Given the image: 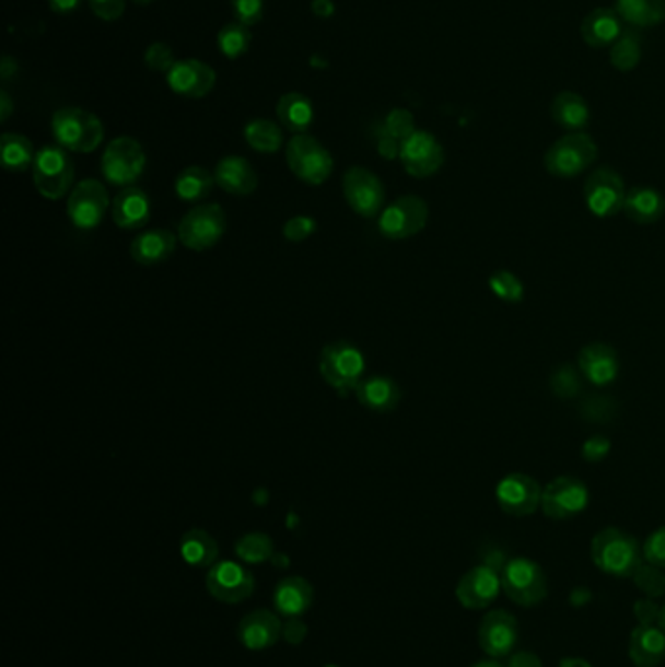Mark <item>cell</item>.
<instances>
[{"label":"cell","mask_w":665,"mask_h":667,"mask_svg":"<svg viewBox=\"0 0 665 667\" xmlns=\"http://www.w3.org/2000/svg\"><path fill=\"white\" fill-rule=\"evenodd\" d=\"M592 560L607 576L632 577L644 562V554L637 537L617 527H605L592 541Z\"/></svg>","instance_id":"cell-1"},{"label":"cell","mask_w":665,"mask_h":667,"mask_svg":"<svg viewBox=\"0 0 665 667\" xmlns=\"http://www.w3.org/2000/svg\"><path fill=\"white\" fill-rule=\"evenodd\" d=\"M51 129L57 144L71 153H92L104 141V126L98 116L74 106L57 109Z\"/></svg>","instance_id":"cell-2"},{"label":"cell","mask_w":665,"mask_h":667,"mask_svg":"<svg viewBox=\"0 0 665 667\" xmlns=\"http://www.w3.org/2000/svg\"><path fill=\"white\" fill-rule=\"evenodd\" d=\"M597 144L584 131L568 133L550 144L545 153V168L550 176L570 180L584 174L597 161Z\"/></svg>","instance_id":"cell-3"},{"label":"cell","mask_w":665,"mask_h":667,"mask_svg":"<svg viewBox=\"0 0 665 667\" xmlns=\"http://www.w3.org/2000/svg\"><path fill=\"white\" fill-rule=\"evenodd\" d=\"M318 370L324 383L330 385L340 397H346L351 390L355 393V388L360 387L365 371V358L351 343H328L320 353Z\"/></svg>","instance_id":"cell-4"},{"label":"cell","mask_w":665,"mask_h":667,"mask_svg":"<svg viewBox=\"0 0 665 667\" xmlns=\"http://www.w3.org/2000/svg\"><path fill=\"white\" fill-rule=\"evenodd\" d=\"M502 592L510 601L522 607H535L549 594V580L535 560L515 557L502 570Z\"/></svg>","instance_id":"cell-5"},{"label":"cell","mask_w":665,"mask_h":667,"mask_svg":"<svg viewBox=\"0 0 665 667\" xmlns=\"http://www.w3.org/2000/svg\"><path fill=\"white\" fill-rule=\"evenodd\" d=\"M32 176H34V186L39 191V196L57 201L71 190L72 180H74V164L63 147L47 144L37 151L36 161L32 166Z\"/></svg>","instance_id":"cell-6"},{"label":"cell","mask_w":665,"mask_h":667,"mask_svg":"<svg viewBox=\"0 0 665 667\" xmlns=\"http://www.w3.org/2000/svg\"><path fill=\"white\" fill-rule=\"evenodd\" d=\"M226 231V215L219 203H201L189 209L178 225V241L194 253L213 248Z\"/></svg>","instance_id":"cell-7"},{"label":"cell","mask_w":665,"mask_h":667,"mask_svg":"<svg viewBox=\"0 0 665 667\" xmlns=\"http://www.w3.org/2000/svg\"><path fill=\"white\" fill-rule=\"evenodd\" d=\"M285 159L289 171L308 186H320L330 178L334 171L332 154L328 153V149H324L318 139L306 133L295 136L289 141Z\"/></svg>","instance_id":"cell-8"},{"label":"cell","mask_w":665,"mask_h":667,"mask_svg":"<svg viewBox=\"0 0 665 667\" xmlns=\"http://www.w3.org/2000/svg\"><path fill=\"white\" fill-rule=\"evenodd\" d=\"M147 166L143 147L133 137H117L102 154V174L112 186L131 188Z\"/></svg>","instance_id":"cell-9"},{"label":"cell","mask_w":665,"mask_h":667,"mask_svg":"<svg viewBox=\"0 0 665 667\" xmlns=\"http://www.w3.org/2000/svg\"><path fill=\"white\" fill-rule=\"evenodd\" d=\"M430 219V208L418 196H402L383 209L377 226L387 241H406L422 233Z\"/></svg>","instance_id":"cell-10"},{"label":"cell","mask_w":665,"mask_h":667,"mask_svg":"<svg viewBox=\"0 0 665 667\" xmlns=\"http://www.w3.org/2000/svg\"><path fill=\"white\" fill-rule=\"evenodd\" d=\"M590 505V490L580 478L558 477L542 488L540 510L549 519L567 522L582 514Z\"/></svg>","instance_id":"cell-11"},{"label":"cell","mask_w":665,"mask_h":667,"mask_svg":"<svg viewBox=\"0 0 665 667\" xmlns=\"http://www.w3.org/2000/svg\"><path fill=\"white\" fill-rule=\"evenodd\" d=\"M207 592L217 601L225 605L243 604L253 596L256 580L253 572L233 560H221L213 564L206 577Z\"/></svg>","instance_id":"cell-12"},{"label":"cell","mask_w":665,"mask_h":667,"mask_svg":"<svg viewBox=\"0 0 665 667\" xmlns=\"http://www.w3.org/2000/svg\"><path fill=\"white\" fill-rule=\"evenodd\" d=\"M342 188L343 198L353 213L365 219H373L383 213L385 188L377 174L363 166H351L350 171L343 174Z\"/></svg>","instance_id":"cell-13"},{"label":"cell","mask_w":665,"mask_h":667,"mask_svg":"<svg viewBox=\"0 0 665 667\" xmlns=\"http://www.w3.org/2000/svg\"><path fill=\"white\" fill-rule=\"evenodd\" d=\"M627 188L620 178L619 172L612 168H597L587 176L584 184V201L587 209L595 217L609 219L622 211L625 199H627Z\"/></svg>","instance_id":"cell-14"},{"label":"cell","mask_w":665,"mask_h":667,"mask_svg":"<svg viewBox=\"0 0 665 667\" xmlns=\"http://www.w3.org/2000/svg\"><path fill=\"white\" fill-rule=\"evenodd\" d=\"M108 190L102 182L89 178L82 180L72 188L67 201V215L72 225L82 231H91L104 221L108 213Z\"/></svg>","instance_id":"cell-15"},{"label":"cell","mask_w":665,"mask_h":667,"mask_svg":"<svg viewBox=\"0 0 665 667\" xmlns=\"http://www.w3.org/2000/svg\"><path fill=\"white\" fill-rule=\"evenodd\" d=\"M495 502L504 514L527 517L539 510L542 487L525 472H510L495 487Z\"/></svg>","instance_id":"cell-16"},{"label":"cell","mask_w":665,"mask_h":667,"mask_svg":"<svg viewBox=\"0 0 665 667\" xmlns=\"http://www.w3.org/2000/svg\"><path fill=\"white\" fill-rule=\"evenodd\" d=\"M400 163L412 178H430L445 163V151L440 141L428 131H413L400 143Z\"/></svg>","instance_id":"cell-17"},{"label":"cell","mask_w":665,"mask_h":667,"mask_svg":"<svg viewBox=\"0 0 665 667\" xmlns=\"http://www.w3.org/2000/svg\"><path fill=\"white\" fill-rule=\"evenodd\" d=\"M520 641V624L512 613L494 609L478 627V644L488 658H510Z\"/></svg>","instance_id":"cell-18"},{"label":"cell","mask_w":665,"mask_h":667,"mask_svg":"<svg viewBox=\"0 0 665 667\" xmlns=\"http://www.w3.org/2000/svg\"><path fill=\"white\" fill-rule=\"evenodd\" d=\"M502 592V576L490 564H478L460 576L455 596L468 611H480L494 604Z\"/></svg>","instance_id":"cell-19"},{"label":"cell","mask_w":665,"mask_h":667,"mask_svg":"<svg viewBox=\"0 0 665 667\" xmlns=\"http://www.w3.org/2000/svg\"><path fill=\"white\" fill-rule=\"evenodd\" d=\"M217 74L207 63L198 59H182L166 72L171 91L184 98H203L215 86Z\"/></svg>","instance_id":"cell-20"},{"label":"cell","mask_w":665,"mask_h":667,"mask_svg":"<svg viewBox=\"0 0 665 667\" xmlns=\"http://www.w3.org/2000/svg\"><path fill=\"white\" fill-rule=\"evenodd\" d=\"M578 367L582 377L595 387H609L619 377V355L607 343H587L578 355Z\"/></svg>","instance_id":"cell-21"},{"label":"cell","mask_w":665,"mask_h":667,"mask_svg":"<svg viewBox=\"0 0 665 667\" xmlns=\"http://www.w3.org/2000/svg\"><path fill=\"white\" fill-rule=\"evenodd\" d=\"M281 629L283 624L279 621L278 615L271 613L268 609H256L241 621L236 636L244 648L260 652L278 644Z\"/></svg>","instance_id":"cell-22"},{"label":"cell","mask_w":665,"mask_h":667,"mask_svg":"<svg viewBox=\"0 0 665 667\" xmlns=\"http://www.w3.org/2000/svg\"><path fill=\"white\" fill-rule=\"evenodd\" d=\"M217 186L231 196H250L258 188V174L243 156H225L217 163Z\"/></svg>","instance_id":"cell-23"},{"label":"cell","mask_w":665,"mask_h":667,"mask_svg":"<svg viewBox=\"0 0 665 667\" xmlns=\"http://www.w3.org/2000/svg\"><path fill=\"white\" fill-rule=\"evenodd\" d=\"M629 658L637 667H657L665 659V632L657 624H637L630 632Z\"/></svg>","instance_id":"cell-24"},{"label":"cell","mask_w":665,"mask_h":667,"mask_svg":"<svg viewBox=\"0 0 665 667\" xmlns=\"http://www.w3.org/2000/svg\"><path fill=\"white\" fill-rule=\"evenodd\" d=\"M112 219L119 229L136 231L151 219V199L141 188H126L119 191L112 203Z\"/></svg>","instance_id":"cell-25"},{"label":"cell","mask_w":665,"mask_h":667,"mask_svg":"<svg viewBox=\"0 0 665 667\" xmlns=\"http://www.w3.org/2000/svg\"><path fill=\"white\" fill-rule=\"evenodd\" d=\"M580 34L585 46L594 49L611 47L622 34V20L615 9H595L582 20Z\"/></svg>","instance_id":"cell-26"},{"label":"cell","mask_w":665,"mask_h":667,"mask_svg":"<svg viewBox=\"0 0 665 667\" xmlns=\"http://www.w3.org/2000/svg\"><path fill=\"white\" fill-rule=\"evenodd\" d=\"M315 601V589L305 577L289 576L279 582L273 592V607L289 619L305 615Z\"/></svg>","instance_id":"cell-27"},{"label":"cell","mask_w":665,"mask_h":667,"mask_svg":"<svg viewBox=\"0 0 665 667\" xmlns=\"http://www.w3.org/2000/svg\"><path fill=\"white\" fill-rule=\"evenodd\" d=\"M622 213L637 225H654L665 213L664 194L650 186H634L627 191Z\"/></svg>","instance_id":"cell-28"},{"label":"cell","mask_w":665,"mask_h":667,"mask_svg":"<svg viewBox=\"0 0 665 667\" xmlns=\"http://www.w3.org/2000/svg\"><path fill=\"white\" fill-rule=\"evenodd\" d=\"M176 235L166 229H154L137 236L131 243V258L141 266H156L166 262L176 250Z\"/></svg>","instance_id":"cell-29"},{"label":"cell","mask_w":665,"mask_h":667,"mask_svg":"<svg viewBox=\"0 0 665 667\" xmlns=\"http://www.w3.org/2000/svg\"><path fill=\"white\" fill-rule=\"evenodd\" d=\"M355 397L363 408L378 414L393 412L396 406L400 405V387L390 377H369L360 383L355 388Z\"/></svg>","instance_id":"cell-30"},{"label":"cell","mask_w":665,"mask_h":667,"mask_svg":"<svg viewBox=\"0 0 665 667\" xmlns=\"http://www.w3.org/2000/svg\"><path fill=\"white\" fill-rule=\"evenodd\" d=\"M550 116L558 127L567 129L568 133L584 131L590 124V106L584 96L578 92H560L550 104Z\"/></svg>","instance_id":"cell-31"},{"label":"cell","mask_w":665,"mask_h":667,"mask_svg":"<svg viewBox=\"0 0 665 667\" xmlns=\"http://www.w3.org/2000/svg\"><path fill=\"white\" fill-rule=\"evenodd\" d=\"M276 114H278L279 124L295 136L305 133L315 119L313 102L301 92H288L285 96H281Z\"/></svg>","instance_id":"cell-32"},{"label":"cell","mask_w":665,"mask_h":667,"mask_svg":"<svg viewBox=\"0 0 665 667\" xmlns=\"http://www.w3.org/2000/svg\"><path fill=\"white\" fill-rule=\"evenodd\" d=\"M180 554L194 569H211L219 559V545L203 529H189L182 535Z\"/></svg>","instance_id":"cell-33"},{"label":"cell","mask_w":665,"mask_h":667,"mask_svg":"<svg viewBox=\"0 0 665 667\" xmlns=\"http://www.w3.org/2000/svg\"><path fill=\"white\" fill-rule=\"evenodd\" d=\"M620 20L632 27H652L665 20V0H617Z\"/></svg>","instance_id":"cell-34"},{"label":"cell","mask_w":665,"mask_h":667,"mask_svg":"<svg viewBox=\"0 0 665 667\" xmlns=\"http://www.w3.org/2000/svg\"><path fill=\"white\" fill-rule=\"evenodd\" d=\"M215 184V176L203 166H188L176 176L174 191L182 201L196 203L209 198Z\"/></svg>","instance_id":"cell-35"},{"label":"cell","mask_w":665,"mask_h":667,"mask_svg":"<svg viewBox=\"0 0 665 667\" xmlns=\"http://www.w3.org/2000/svg\"><path fill=\"white\" fill-rule=\"evenodd\" d=\"M34 144L20 133H4L0 137V159L9 172H24L34 166L36 161Z\"/></svg>","instance_id":"cell-36"},{"label":"cell","mask_w":665,"mask_h":667,"mask_svg":"<svg viewBox=\"0 0 665 667\" xmlns=\"http://www.w3.org/2000/svg\"><path fill=\"white\" fill-rule=\"evenodd\" d=\"M609 59L611 65L620 72H629L637 69L642 59V39L637 30H622L619 39L609 47Z\"/></svg>","instance_id":"cell-37"},{"label":"cell","mask_w":665,"mask_h":667,"mask_svg":"<svg viewBox=\"0 0 665 667\" xmlns=\"http://www.w3.org/2000/svg\"><path fill=\"white\" fill-rule=\"evenodd\" d=\"M244 139L258 153H278L283 144V131L270 119H253L244 127Z\"/></svg>","instance_id":"cell-38"},{"label":"cell","mask_w":665,"mask_h":667,"mask_svg":"<svg viewBox=\"0 0 665 667\" xmlns=\"http://www.w3.org/2000/svg\"><path fill=\"white\" fill-rule=\"evenodd\" d=\"M236 557L248 564H261L273 557V541L266 533H248L234 545Z\"/></svg>","instance_id":"cell-39"},{"label":"cell","mask_w":665,"mask_h":667,"mask_svg":"<svg viewBox=\"0 0 665 667\" xmlns=\"http://www.w3.org/2000/svg\"><path fill=\"white\" fill-rule=\"evenodd\" d=\"M250 44H253V34L248 26H244L241 22L226 24L217 36V46L226 59L243 57L250 49Z\"/></svg>","instance_id":"cell-40"},{"label":"cell","mask_w":665,"mask_h":667,"mask_svg":"<svg viewBox=\"0 0 665 667\" xmlns=\"http://www.w3.org/2000/svg\"><path fill=\"white\" fill-rule=\"evenodd\" d=\"M488 288L504 303L517 305L525 297L523 281L510 270H498L488 278Z\"/></svg>","instance_id":"cell-41"},{"label":"cell","mask_w":665,"mask_h":667,"mask_svg":"<svg viewBox=\"0 0 665 667\" xmlns=\"http://www.w3.org/2000/svg\"><path fill=\"white\" fill-rule=\"evenodd\" d=\"M664 569H660V566H654V564H640V569L634 572V584L639 586L640 592H644L648 597H657L662 596L665 592V576Z\"/></svg>","instance_id":"cell-42"},{"label":"cell","mask_w":665,"mask_h":667,"mask_svg":"<svg viewBox=\"0 0 665 667\" xmlns=\"http://www.w3.org/2000/svg\"><path fill=\"white\" fill-rule=\"evenodd\" d=\"M383 131L387 136L395 137L400 143L412 136L416 131V124H413V116L408 109L396 108L388 114L383 124Z\"/></svg>","instance_id":"cell-43"},{"label":"cell","mask_w":665,"mask_h":667,"mask_svg":"<svg viewBox=\"0 0 665 667\" xmlns=\"http://www.w3.org/2000/svg\"><path fill=\"white\" fill-rule=\"evenodd\" d=\"M144 63L151 71L168 72L172 65L176 63V59H174V51H172L171 46L156 42L144 51Z\"/></svg>","instance_id":"cell-44"},{"label":"cell","mask_w":665,"mask_h":667,"mask_svg":"<svg viewBox=\"0 0 665 667\" xmlns=\"http://www.w3.org/2000/svg\"><path fill=\"white\" fill-rule=\"evenodd\" d=\"M642 554L650 564L665 569V525L648 535L646 541L642 545Z\"/></svg>","instance_id":"cell-45"},{"label":"cell","mask_w":665,"mask_h":667,"mask_svg":"<svg viewBox=\"0 0 665 667\" xmlns=\"http://www.w3.org/2000/svg\"><path fill=\"white\" fill-rule=\"evenodd\" d=\"M552 390L560 398H572L580 393V377L575 375V371L568 365H562L560 370L555 371L552 375Z\"/></svg>","instance_id":"cell-46"},{"label":"cell","mask_w":665,"mask_h":667,"mask_svg":"<svg viewBox=\"0 0 665 667\" xmlns=\"http://www.w3.org/2000/svg\"><path fill=\"white\" fill-rule=\"evenodd\" d=\"M316 231V221L313 217L299 215L289 219L283 225V236L289 243H303Z\"/></svg>","instance_id":"cell-47"},{"label":"cell","mask_w":665,"mask_h":667,"mask_svg":"<svg viewBox=\"0 0 665 667\" xmlns=\"http://www.w3.org/2000/svg\"><path fill=\"white\" fill-rule=\"evenodd\" d=\"M233 12L236 22L254 26L264 19V0H233Z\"/></svg>","instance_id":"cell-48"},{"label":"cell","mask_w":665,"mask_h":667,"mask_svg":"<svg viewBox=\"0 0 665 667\" xmlns=\"http://www.w3.org/2000/svg\"><path fill=\"white\" fill-rule=\"evenodd\" d=\"M611 453V440L605 435H594L582 445V457L587 463H602Z\"/></svg>","instance_id":"cell-49"},{"label":"cell","mask_w":665,"mask_h":667,"mask_svg":"<svg viewBox=\"0 0 665 667\" xmlns=\"http://www.w3.org/2000/svg\"><path fill=\"white\" fill-rule=\"evenodd\" d=\"M89 4L92 12L106 22L119 20L126 12V0H89Z\"/></svg>","instance_id":"cell-50"},{"label":"cell","mask_w":665,"mask_h":667,"mask_svg":"<svg viewBox=\"0 0 665 667\" xmlns=\"http://www.w3.org/2000/svg\"><path fill=\"white\" fill-rule=\"evenodd\" d=\"M306 629L305 622L301 621L299 617L295 619H289L288 622H283V629H281V639L288 642V644H293V646H298L301 642L306 639Z\"/></svg>","instance_id":"cell-51"},{"label":"cell","mask_w":665,"mask_h":667,"mask_svg":"<svg viewBox=\"0 0 665 667\" xmlns=\"http://www.w3.org/2000/svg\"><path fill=\"white\" fill-rule=\"evenodd\" d=\"M662 605H656L652 599H640L634 605V617L639 619V624H657Z\"/></svg>","instance_id":"cell-52"},{"label":"cell","mask_w":665,"mask_h":667,"mask_svg":"<svg viewBox=\"0 0 665 667\" xmlns=\"http://www.w3.org/2000/svg\"><path fill=\"white\" fill-rule=\"evenodd\" d=\"M377 151L383 159H387V161H393V159H398L400 156V141L395 139V137L387 136L385 131L381 133L378 137Z\"/></svg>","instance_id":"cell-53"},{"label":"cell","mask_w":665,"mask_h":667,"mask_svg":"<svg viewBox=\"0 0 665 667\" xmlns=\"http://www.w3.org/2000/svg\"><path fill=\"white\" fill-rule=\"evenodd\" d=\"M505 667H542V662L533 652H513Z\"/></svg>","instance_id":"cell-54"},{"label":"cell","mask_w":665,"mask_h":667,"mask_svg":"<svg viewBox=\"0 0 665 667\" xmlns=\"http://www.w3.org/2000/svg\"><path fill=\"white\" fill-rule=\"evenodd\" d=\"M49 9L54 10L55 14H72L74 10L81 9L82 0H47Z\"/></svg>","instance_id":"cell-55"},{"label":"cell","mask_w":665,"mask_h":667,"mask_svg":"<svg viewBox=\"0 0 665 667\" xmlns=\"http://www.w3.org/2000/svg\"><path fill=\"white\" fill-rule=\"evenodd\" d=\"M311 9H313L318 19H330L336 7H334L332 0H313Z\"/></svg>","instance_id":"cell-56"},{"label":"cell","mask_w":665,"mask_h":667,"mask_svg":"<svg viewBox=\"0 0 665 667\" xmlns=\"http://www.w3.org/2000/svg\"><path fill=\"white\" fill-rule=\"evenodd\" d=\"M19 71V67H16V61L10 57V55H4L2 57V61H0V74H2V79L4 81H9L10 77H14Z\"/></svg>","instance_id":"cell-57"},{"label":"cell","mask_w":665,"mask_h":667,"mask_svg":"<svg viewBox=\"0 0 665 667\" xmlns=\"http://www.w3.org/2000/svg\"><path fill=\"white\" fill-rule=\"evenodd\" d=\"M12 112H14V104L10 100L9 92L0 91V121H7Z\"/></svg>","instance_id":"cell-58"},{"label":"cell","mask_w":665,"mask_h":667,"mask_svg":"<svg viewBox=\"0 0 665 667\" xmlns=\"http://www.w3.org/2000/svg\"><path fill=\"white\" fill-rule=\"evenodd\" d=\"M558 667H592L590 662H585V659L580 658H567L560 662V666Z\"/></svg>","instance_id":"cell-59"},{"label":"cell","mask_w":665,"mask_h":667,"mask_svg":"<svg viewBox=\"0 0 665 667\" xmlns=\"http://www.w3.org/2000/svg\"><path fill=\"white\" fill-rule=\"evenodd\" d=\"M470 667H505V664H502L500 659H485V662H477L475 666Z\"/></svg>","instance_id":"cell-60"},{"label":"cell","mask_w":665,"mask_h":667,"mask_svg":"<svg viewBox=\"0 0 665 667\" xmlns=\"http://www.w3.org/2000/svg\"><path fill=\"white\" fill-rule=\"evenodd\" d=\"M657 627L665 632V604L662 605V609H660V619H657Z\"/></svg>","instance_id":"cell-61"},{"label":"cell","mask_w":665,"mask_h":667,"mask_svg":"<svg viewBox=\"0 0 665 667\" xmlns=\"http://www.w3.org/2000/svg\"><path fill=\"white\" fill-rule=\"evenodd\" d=\"M133 2H136V4H151L153 0H133Z\"/></svg>","instance_id":"cell-62"},{"label":"cell","mask_w":665,"mask_h":667,"mask_svg":"<svg viewBox=\"0 0 665 667\" xmlns=\"http://www.w3.org/2000/svg\"><path fill=\"white\" fill-rule=\"evenodd\" d=\"M324 667H338V666H324Z\"/></svg>","instance_id":"cell-63"}]
</instances>
